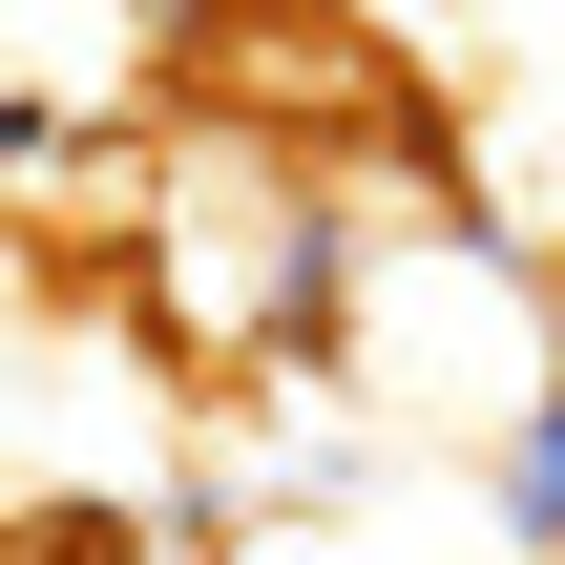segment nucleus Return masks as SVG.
I'll list each match as a JSON object with an SVG mask.
<instances>
[{
	"instance_id": "nucleus-1",
	"label": "nucleus",
	"mask_w": 565,
	"mask_h": 565,
	"mask_svg": "<svg viewBox=\"0 0 565 565\" xmlns=\"http://www.w3.org/2000/svg\"><path fill=\"white\" fill-rule=\"evenodd\" d=\"M168 0H0V126H147Z\"/></svg>"
}]
</instances>
